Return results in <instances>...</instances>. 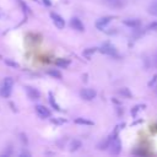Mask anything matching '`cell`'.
Instances as JSON below:
<instances>
[{"mask_svg":"<svg viewBox=\"0 0 157 157\" xmlns=\"http://www.w3.org/2000/svg\"><path fill=\"white\" fill-rule=\"evenodd\" d=\"M12 86H13V80L11 77H5L0 85V96L4 98L10 97L12 92Z\"/></svg>","mask_w":157,"mask_h":157,"instance_id":"6da1fadb","label":"cell"},{"mask_svg":"<svg viewBox=\"0 0 157 157\" xmlns=\"http://www.w3.org/2000/svg\"><path fill=\"white\" fill-rule=\"evenodd\" d=\"M99 52L105 54V55H109V56H118L117 54V49L110 44V43H104L101 48H99Z\"/></svg>","mask_w":157,"mask_h":157,"instance_id":"7a4b0ae2","label":"cell"},{"mask_svg":"<svg viewBox=\"0 0 157 157\" xmlns=\"http://www.w3.org/2000/svg\"><path fill=\"white\" fill-rule=\"evenodd\" d=\"M120 146H121V145H120V140L114 135L113 139H112V141H110V145H109V151H110V153H112V155H119V152H120V150H121Z\"/></svg>","mask_w":157,"mask_h":157,"instance_id":"3957f363","label":"cell"},{"mask_svg":"<svg viewBox=\"0 0 157 157\" xmlns=\"http://www.w3.org/2000/svg\"><path fill=\"white\" fill-rule=\"evenodd\" d=\"M80 96H81V98H83L85 101H92L93 98H96L97 92H96L94 90H92V88H83V90H81Z\"/></svg>","mask_w":157,"mask_h":157,"instance_id":"277c9868","label":"cell"},{"mask_svg":"<svg viewBox=\"0 0 157 157\" xmlns=\"http://www.w3.org/2000/svg\"><path fill=\"white\" fill-rule=\"evenodd\" d=\"M50 17H52L53 23H54L59 29L64 28V26H65V21H64V18H63L59 13H56V12H50Z\"/></svg>","mask_w":157,"mask_h":157,"instance_id":"5b68a950","label":"cell"},{"mask_svg":"<svg viewBox=\"0 0 157 157\" xmlns=\"http://www.w3.org/2000/svg\"><path fill=\"white\" fill-rule=\"evenodd\" d=\"M25 90H26V93H27L28 98L32 99V101H36V99H38L40 97L39 91L37 88L32 87V86H25Z\"/></svg>","mask_w":157,"mask_h":157,"instance_id":"8992f818","label":"cell"},{"mask_svg":"<svg viewBox=\"0 0 157 157\" xmlns=\"http://www.w3.org/2000/svg\"><path fill=\"white\" fill-rule=\"evenodd\" d=\"M102 2L112 9H121L123 6H125L124 0H102Z\"/></svg>","mask_w":157,"mask_h":157,"instance_id":"52a82bcc","label":"cell"},{"mask_svg":"<svg viewBox=\"0 0 157 157\" xmlns=\"http://www.w3.org/2000/svg\"><path fill=\"white\" fill-rule=\"evenodd\" d=\"M112 20H113V17H112V16L102 17V18H99V20L96 22V27H97L98 29L103 31V29H105V27L108 26V23H110V21H112Z\"/></svg>","mask_w":157,"mask_h":157,"instance_id":"ba28073f","label":"cell"},{"mask_svg":"<svg viewBox=\"0 0 157 157\" xmlns=\"http://www.w3.org/2000/svg\"><path fill=\"white\" fill-rule=\"evenodd\" d=\"M34 108H36V112H37V114H38L40 118L45 119V118H49V117H50V110H49L47 107L38 104V105H36Z\"/></svg>","mask_w":157,"mask_h":157,"instance_id":"9c48e42d","label":"cell"},{"mask_svg":"<svg viewBox=\"0 0 157 157\" xmlns=\"http://www.w3.org/2000/svg\"><path fill=\"white\" fill-rule=\"evenodd\" d=\"M70 26H71L74 29L78 31V32H83V29H85L83 23H82L81 20H78L77 17H72V18L70 20Z\"/></svg>","mask_w":157,"mask_h":157,"instance_id":"30bf717a","label":"cell"},{"mask_svg":"<svg viewBox=\"0 0 157 157\" xmlns=\"http://www.w3.org/2000/svg\"><path fill=\"white\" fill-rule=\"evenodd\" d=\"M123 23L125 25V26H128V27H130V28H132V29H135V28H139L140 27V21L139 20H136V18H126V20H124L123 21Z\"/></svg>","mask_w":157,"mask_h":157,"instance_id":"8fae6325","label":"cell"},{"mask_svg":"<svg viewBox=\"0 0 157 157\" xmlns=\"http://www.w3.org/2000/svg\"><path fill=\"white\" fill-rule=\"evenodd\" d=\"M147 12H148L150 15H152V16H157V0H153V1L148 5Z\"/></svg>","mask_w":157,"mask_h":157,"instance_id":"7c38bea8","label":"cell"},{"mask_svg":"<svg viewBox=\"0 0 157 157\" xmlns=\"http://www.w3.org/2000/svg\"><path fill=\"white\" fill-rule=\"evenodd\" d=\"M81 146H82L81 141H78V140H72V141L70 142V151H71V152L77 151V150L81 147Z\"/></svg>","mask_w":157,"mask_h":157,"instance_id":"4fadbf2b","label":"cell"},{"mask_svg":"<svg viewBox=\"0 0 157 157\" xmlns=\"http://www.w3.org/2000/svg\"><path fill=\"white\" fill-rule=\"evenodd\" d=\"M48 74H49L52 77H54V78H58V80L61 78V72L58 71L56 69H50V70H48Z\"/></svg>","mask_w":157,"mask_h":157,"instance_id":"5bb4252c","label":"cell"},{"mask_svg":"<svg viewBox=\"0 0 157 157\" xmlns=\"http://www.w3.org/2000/svg\"><path fill=\"white\" fill-rule=\"evenodd\" d=\"M69 64H70V61L66 59H58L55 61V65L59 67H66V66H69Z\"/></svg>","mask_w":157,"mask_h":157,"instance_id":"9a60e30c","label":"cell"},{"mask_svg":"<svg viewBox=\"0 0 157 157\" xmlns=\"http://www.w3.org/2000/svg\"><path fill=\"white\" fill-rule=\"evenodd\" d=\"M75 123L76 124H82V125H93V123L91 120H87V119H83V118H76Z\"/></svg>","mask_w":157,"mask_h":157,"instance_id":"2e32d148","label":"cell"},{"mask_svg":"<svg viewBox=\"0 0 157 157\" xmlns=\"http://www.w3.org/2000/svg\"><path fill=\"white\" fill-rule=\"evenodd\" d=\"M17 2H18V5L22 7V10H23L25 12H27V13H31V9L27 6V4H26L23 0H17Z\"/></svg>","mask_w":157,"mask_h":157,"instance_id":"e0dca14e","label":"cell"},{"mask_svg":"<svg viewBox=\"0 0 157 157\" xmlns=\"http://www.w3.org/2000/svg\"><path fill=\"white\" fill-rule=\"evenodd\" d=\"M49 102H50V104H52L56 110H60V107H59L58 103L55 102V99H54V97H53V93H49Z\"/></svg>","mask_w":157,"mask_h":157,"instance_id":"ac0fdd59","label":"cell"},{"mask_svg":"<svg viewBox=\"0 0 157 157\" xmlns=\"http://www.w3.org/2000/svg\"><path fill=\"white\" fill-rule=\"evenodd\" d=\"M94 52H96V48H88V49H86V50L83 52V55H85L86 58H91V54L94 53Z\"/></svg>","mask_w":157,"mask_h":157,"instance_id":"d6986e66","label":"cell"},{"mask_svg":"<svg viewBox=\"0 0 157 157\" xmlns=\"http://www.w3.org/2000/svg\"><path fill=\"white\" fill-rule=\"evenodd\" d=\"M119 93L120 94H123V96H125V97H131V93L129 92V90L128 88H123V90H119Z\"/></svg>","mask_w":157,"mask_h":157,"instance_id":"ffe728a7","label":"cell"},{"mask_svg":"<svg viewBox=\"0 0 157 157\" xmlns=\"http://www.w3.org/2000/svg\"><path fill=\"white\" fill-rule=\"evenodd\" d=\"M5 63H6L7 65H10V66H12V67H20V65H18L17 63H15V61H11L10 59H6V60H5Z\"/></svg>","mask_w":157,"mask_h":157,"instance_id":"44dd1931","label":"cell"},{"mask_svg":"<svg viewBox=\"0 0 157 157\" xmlns=\"http://www.w3.org/2000/svg\"><path fill=\"white\" fill-rule=\"evenodd\" d=\"M147 28H148V29H155V31H157V21H155V22L150 23Z\"/></svg>","mask_w":157,"mask_h":157,"instance_id":"7402d4cb","label":"cell"},{"mask_svg":"<svg viewBox=\"0 0 157 157\" xmlns=\"http://www.w3.org/2000/svg\"><path fill=\"white\" fill-rule=\"evenodd\" d=\"M156 82H157V75H155V76L152 77V80H151V81L148 82V86L151 87V86H153V85H155Z\"/></svg>","mask_w":157,"mask_h":157,"instance_id":"603a6c76","label":"cell"},{"mask_svg":"<svg viewBox=\"0 0 157 157\" xmlns=\"http://www.w3.org/2000/svg\"><path fill=\"white\" fill-rule=\"evenodd\" d=\"M140 108H141V105H136V107H135V108L131 110V114H132V115H136V113L140 110Z\"/></svg>","mask_w":157,"mask_h":157,"instance_id":"cb8c5ba5","label":"cell"},{"mask_svg":"<svg viewBox=\"0 0 157 157\" xmlns=\"http://www.w3.org/2000/svg\"><path fill=\"white\" fill-rule=\"evenodd\" d=\"M152 60H153V65L157 67V53L155 54V56H153V59H152Z\"/></svg>","mask_w":157,"mask_h":157,"instance_id":"d4e9b609","label":"cell"},{"mask_svg":"<svg viewBox=\"0 0 157 157\" xmlns=\"http://www.w3.org/2000/svg\"><path fill=\"white\" fill-rule=\"evenodd\" d=\"M23 155H26V156H29L31 153H28V152H26V151H22V152H21V156H23Z\"/></svg>","mask_w":157,"mask_h":157,"instance_id":"484cf974","label":"cell"},{"mask_svg":"<svg viewBox=\"0 0 157 157\" xmlns=\"http://www.w3.org/2000/svg\"><path fill=\"white\" fill-rule=\"evenodd\" d=\"M43 2H45V4H47V5H48V6H49V5H50V2H49V1H48V0H43Z\"/></svg>","mask_w":157,"mask_h":157,"instance_id":"4316f807","label":"cell"},{"mask_svg":"<svg viewBox=\"0 0 157 157\" xmlns=\"http://www.w3.org/2000/svg\"><path fill=\"white\" fill-rule=\"evenodd\" d=\"M0 16H1V10H0Z\"/></svg>","mask_w":157,"mask_h":157,"instance_id":"83f0119b","label":"cell"},{"mask_svg":"<svg viewBox=\"0 0 157 157\" xmlns=\"http://www.w3.org/2000/svg\"><path fill=\"white\" fill-rule=\"evenodd\" d=\"M156 93H157V88H156Z\"/></svg>","mask_w":157,"mask_h":157,"instance_id":"f1b7e54d","label":"cell"}]
</instances>
